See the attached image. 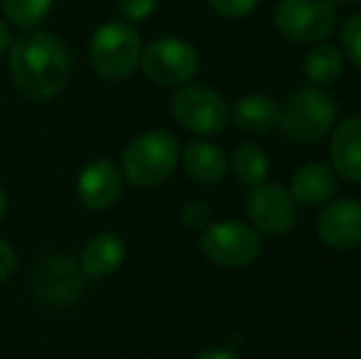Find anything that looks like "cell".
<instances>
[{"label":"cell","mask_w":361,"mask_h":359,"mask_svg":"<svg viewBox=\"0 0 361 359\" xmlns=\"http://www.w3.org/2000/svg\"><path fill=\"white\" fill-rule=\"evenodd\" d=\"M10 54V77L25 99L52 101L64 91L72 72L69 49L54 32L47 30H25L13 39Z\"/></svg>","instance_id":"1"},{"label":"cell","mask_w":361,"mask_h":359,"mask_svg":"<svg viewBox=\"0 0 361 359\" xmlns=\"http://www.w3.org/2000/svg\"><path fill=\"white\" fill-rule=\"evenodd\" d=\"M337 99L322 87H298L281 106V130L295 143H312L337 126Z\"/></svg>","instance_id":"2"},{"label":"cell","mask_w":361,"mask_h":359,"mask_svg":"<svg viewBox=\"0 0 361 359\" xmlns=\"http://www.w3.org/2000/svg\"><path fill=\"white\" fill-rule=\"evenodd\" d=\"M143 39L135 25L126 20H109L99 25L89 39V62L99 77L123 82L140 67Z\"/></svg>","instance_id":"3"},{"label":"cell","mask_w":361,"mask_h":359,"mask_svg":"<svg viewBox=\"0 0 361 359\" xmlns=\"http://www.w3.org/2000/svg\"><path fill=\"white\" fill-rule=\"evenodd\" d=\"M177 160H180V143L175 135L167 130H145L126 145L121 173L133 187L150 190L175 173Z\"/></svg>","instance_id":"4"},{"label":"cell","mask_w":361,"mask_h":359,"mask_svg":"<svg viewBox=\"0 0 361 359\" xmlns=\"http://www.w3.org/2000/svg\"><path fill=\"white\" fill-rule=\"evenodd\" d=\"M202 254L221 269H246L261 256V236L251 224L236 219L209 221L202 229Z\"/></svg>","instance_id":"5"},{"label":"cell","mask_w":361,"mask_h":359,"mask_svg":"<svg viewBox=\"0 0 361 359\" xmlns=\"http://www.w3.org/2000/svg\"><path fill=\"white\" fill-rule=\"evenodd\" d=\"M273 23L288 42L317 44L337 28V5L332 0H281Z\"/></svg>","instance_id":"6"},{"label":"cell","mask_w":361,"mask_h":359,"mask_svg":"<svg viewBox=\"0 0 361 359\" xmlns=\"http://www.w3.org/2000/svg\"><path fill=\"white\" fill-rule=\"evenodd\" d=\"M170 111L182 128L197 135L224 133L231 116L224 96L204 84H182L172 94Z\"/></svg>","instance_id":"7"},{"label":"cell","mask_w":361,"mask_h":359,"mask_svg":"<svg viewBox=\"0 0 361 359\" xmlns=\"http://www.w3.org/2000/svg\"><path fill=\"white\" fill-rule=\"evenodd\" d=\"M140 69L160 87H182L200 72V52L180 37H160L143 47Z\"/></svg>","instance_id":"8"},{"label":"cell","mask_w":361,"mask_h":359,"mask_svg":"<svg viewBox=\"0 0 361 359\" xmlns=\"http://www.w3.org/2000/svg\"><path fill=\"white\" fill-rule=\"evenodd\" d=\"M84 271L67 254L44 256L30 273V288L49 308H72L84 293Z\"/></svg>","instance_id":"9"},{"label":"cell","mask_w":361,"mask_h":359,"mask_svg":"<svg viewBox=\"0 0 361 359\" xmlns=\"http://www.w3.org/2000/svg\"><path fill=\"white\" fill-rule=\"evenodd\" d=\"M243 209H246L253 229L271 236L288 234L298 221V205L286 187L276 185V182H261V185L251 187L246 202H243Z\"/></svg>","instance_id":"10"},{"label":"cell","mask_w":361,"mask_h":359,"mask_svg":"<svg viewBox=\"0 0 361 359\" xmlns=\"http://www.w3.org/2000/svg\"><path fill=\"white\" fill-rule=\"evenodd\" d=\"M317 236L339 251L361 246V200L342 197L322 205L317 214Z\"/></svg>","instance_id":"11"},{"label":"cell","mask_w":361,"mask_h":359,"mask_svg":"<svg viewBox=\"0 0 361 359\" xmlns=\"http://www.w3.org/2000/svg\"><path fill=\"white\" fill-rule=\"evenodd\" d=\"M123 173L109 158H96L76 178V197L91 212H106L121 197Z\"/></svg>","instance_id":"12"},{"label":"cell","mask_w":361,"mask_h":359,"mask_svg":"<svg viewBox=\"0 0 361 359\" xmlns=\"http://www.w3.org/2000/svg\"><path fill=\"white\" fill-rule=\"evenodd\" d=\"M329 155L339 178L361 185V116H349L334 126Z\"/></svg>","instance_id":"13"},{"label":"cell","mask_w":361,"mask_h":359,"mask_svg":"<svg viewBox=\"0 0 361 359\" xmlns=\"http://www.w3.org/2000/svg\"><path fill=\"white\" fill-rule=\"evenodd\" d=\"M180 160L185 173L200 185H216L228 173L226 153L216 143L204 138H195L185 143V148L180 150Z\"/></svg>","instance_id":"14"},{"label":"cell","mask_w":361,"mask_h":359,"mask_svg":"<svg viewBox=\"0 0 361 359\" xmlns=\"http://www.w3.org/2000/svg\"><path fill=\"white\" fill-rule=\"evenodd\" d=\"M337 192V173L324 163H307L293 175L290 197L300 207H322Z\"/></svg>","instance_id":"15"},{"label":"cell","mask_w":361,"mask_h":359,"mask_svg":"<svg viewBox=\"0 0 361 359\" xmlns=\"http://www.w3.org/2000/svg\"><path fill=\"white\" fill-rule=\"evenodd\" d=\"M126 261V241L114 231H101L86 241L79 266L86 278H106L116 273Z\"/></svg>","instance_id":"16"},{"label":"cell","mask_w":361,"mask_h":359,"mask_svg":"<svg viewBox=\"0 0 361 359\" xmlns=\"http://www.w3.org/2000/svg\"><path fill=\"white\" fill-rule=\"evenodd\" d=\"M231 118L243 133L266 135L276 130L278 123H281V104L273 96L253 91V94H246L236 101Z\"/></svg>","instance_id":"17"},{"label":"cell","mask_w":361,"mask_h":359,"mask_svg":"<svg viewBox=\"0 0 361 359\" xmlns=\"http://www.w3.org/2000/svg\"><path fill=\"white\" fill-rule=\"evenodd\" d=\"M305 77L314 84V87H327L334 84L344 72V54L337 47L327 42H317L307 49L302 59Z\"/></svg>","instance_id":"18"},{"label":"cell","mask_w":361,"mask_h":359,"mask_svg":"<svg viewBox=\"0 0 361 359\" xmlns=\"http://www.w3.org/2000/svg\"><path fill=\"white\" fill-rule=\"evenodd\" d=\"M228 168H231L233 178L238 185L256 187L268 180L271 173V160H268L266 150L256 143H241L233 148L231 158H228Z\"/></svg>","instance_id":"19"},{"label":"cell","mask_w":361,"mask_h":359,"mask_svg":"<svg viewBox=\"0 0 361 359\" xmlns=\"http://www.w3.org/2000/svg\"><path fill=\"white\" fill-rule=\"evenodd\" d=\"M3 15L20 30H35L52 13L54 0H0Z\"/></svg>","instance_id":"20"},{"label":"cell","mask_w":361,"mask_h":359,"mask_svg":"<svg viewBox=\"0 0 361 359\" xmlns=\"http://www.w3.org/2000/svg\"><path fill=\"white\" fill-rule=\"evenodd\" d=\"M339 52L361 69V13L347 18V23L339 30Z\"/></svg>","instance_id":"21"},{"label":"cell","mask_w":361,"mask_h":359,"mask_svg":"<svg viewBox=\"0 0 361 359\" xmlns=\"http://www.w3.org/2000/svg\"><path fill=\"white\" fill-rule=\"evenodd\" d=\"M157 5H160V0H118V13L126 23L138 25V23H145V20L155 13Z\"/></svg>","instance_id":"22"},{"label":"cell","mask_w":361,"mask_h":359,"mask_svg":"<svg viewBox=\"0 0 361 359\" xmlns=\"http://www.w3.org/2000/svg\"><path fill=\"white\" fill-rule=\"evenodd\" d=\"M180 219H182V224H185L187 229L202 231V229H204V226L212 221V209L207 207V202L192 200V202H187V205L182 207Z\"/></svg>","instance_id":"23"},{"label":"cell","mask_w":361,"mask_h":359,"mask_svg":"<svg viewBox=\"0 0 361 359\" xmlns=\"http://www.w3.org/2000/svg\"><path fill=\"white\" fill-rule=\"evenodd\" d=\"M207 3H209L219 15L231 18V20L246 18V15H251L253 10L258 8V0H207Z\"/></svg>","instance_id":"24"},{"label":"cell","mask_w":361,"mask_h":359,"mask_svg":"<svg viewBox=\"0 0 361 359\" xmlns=\"http://www.w3.org/2000/svg\"><path fill=\"white\" fill-rule=\"evenodd\" d=\"M15 266H18V254H15V249L8 241L0 239V283H5L13 276Z\"/></svg>","instance_id":"25"},{"label":"cell","mask_w":361,"mask_h":359,"mask_svg":"<svg viewBox=\"0 0 361 359\" xmlns=\"http://www.w3.org/2000/svg\"><path fill=\"white\" fill-rule=\"evenodd\" d=\"M195 359H238V355L228 347H207Z\"/></svg>","instance_id":"26"},{"label":"cell","mask_w":361,"mask_h":359,"mask_svg":"<svg viewBox=\"0 0 361 359\" xmlns=\"http://www.w3.org/2000/svg\"><path fill=\"white\" fill-rule=\"evenodd\" d=\"M13 44V32H10V23L0 18V54H5Z\"/></svg>","instance_id":"27"},{"label":"cell","mask_w":361,"mask_h":359,"mask_svg":"<svg viewBox=\"0 0 361 359\" xmlns=\"http://www.w3.org/2000/svg\"><path fill=\"white\" fill-rule=\"evenodd\" d=\"M5 212H8V192L0 187V221H3Z\"/></svg>","instance_id":"28"},{"label":"cell","mask_w":361,"mask_h":359,"mask_svg":"<svg viewBox=\"0 0 361 359\" xmlns=\"http://www.w3.org/2000/svg\"><path fill=\"white\" fill-rule=\"evenodd\" d=\"M334 5H354V3H359V0H332Z\"/></svg>","instance_id":"29"}]
</instances>
